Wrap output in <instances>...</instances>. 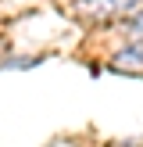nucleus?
Segmentation results:
<instances>
[{"mask_svg":"<svg viewBox=\"0 0 143 147\" xmlns=\"http://www.w3.org/2000/svg\"><path fill=\"white\" fill-rule=\"evenodd\" d=\"M125 25H132V29H143V14H140V18H132V22H125Z\"/></svg>","mask_w":143,"mask_h":147,"instance_id":"3","label":"nucleus"},{"mask_svg":"<svg viewBox=\"0 0 143 147\" xmlns=\"http://www.w3.org/2000/svg\"><path fill=\"white\" fill-rule=\"evenodd\" d=\"M111 68L114 72H143V43H129L125 50L111 57Z\"/></svg>","mask_w":143,"mask_h":147,"instance_id":"2","label":"nucleus"},{"mask_svg":"<svg viewBox=\"0 0 143 147\" xmlns=\"http://www.w3.org/2000/svg\"><path fill=\"white\" fill-rule=\"evenodd\" d=\"M140 7V0H75L72 11L86 22H111L118 14H129Z\"/></svg>","mask_w":143,"mask_h":147,"instance_id":"1","label":"nucleus"}]
</instances>
